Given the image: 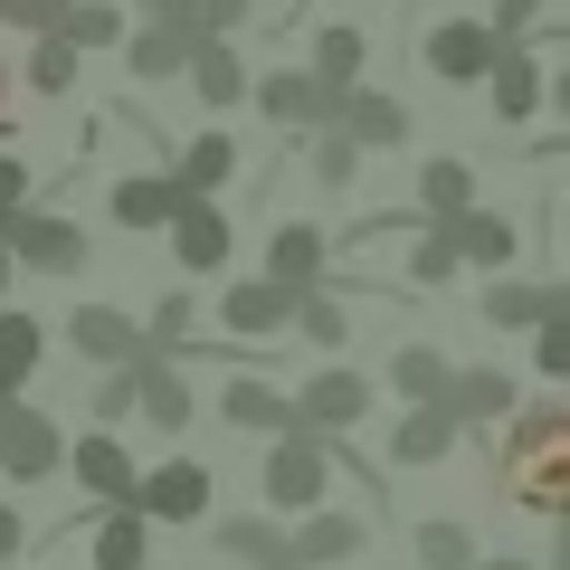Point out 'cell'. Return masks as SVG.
<instances>
[{"label": "cell", "mask_w": 570, "mask_h": 570, "mask_svg": "<svg viewBox=\"0 0 570 570\" xmlns=\"http://www.w3.org/2000/svg\"><path fill=\"white\" fill-rule=\"evenodd\" d=\"M362 67H371V39H362L352 20L314 29V58H305V77L324 86V96H352V86H362Z\"/></svg>", "instance_id": "cell-24"}, {"label": "cell", "mask_w": 570, "mask_h": 570, "mask_svg": "<svg viewBox=\"0 0 570 570\" xmlns=\"http://www.w3.org/2000/svg\"><path fill=\"white\" fill-rule=\"evenodd\" d=\"M276 570H285V561H276Z\"/></svg>", "instance_id": "cell-51"}, {"label": "cell", "mask_w": 570, "mask_h": 570, "mask_svg": "<svg viewBox=\"0 0 570 570\" xmlns=\"http://www.w3.org/2000/svg\"><path fill=\"white\" fill-rule=\"evenodd\" d=\"M305 163H314V181H324V190H352V181H362V153H352L343 134H314Z\"/></svg>", "instance_id": "cell-39"}, {"label": "cell", "mask_w": 570, "mask_h": 570, "mask_svg": "<svg viewBox=\"0 0 570 570\" xmlns=\"http://www.w3.org/2000/svg\"><path fill=\"white\" fill-rule=\"evenodd\" d=\"M209 542H219L228 561H257V570L285 561V523H266V513H228V523H209Z\"/></svg>", "instance_id": "cell-30"}, {"label": "cell", "mask_w": 570, "mask_h": 570, "mask_svg": "<svg viewBox=\"0 0 570 570\" xmlns=\"http://www.w3.org/2000/svg\"><path fill=\"white\" fill-rule=\"evenodd\" d=\"M247 10H257V0H190V29H200V39H228V29H247Z\"/></svg>", "instance_id": "cell-43"}, {"label": "cell", "mask_w": 570, "mask_h": 570, "mask_svg": "<svg viewBox=\"0 0 570 570\" xmlns=\"http://www.w3.org/2000/svg\"><path fill=\"white\" fill-rule=\"evenodd\" d=\"M448 276H456L448 238H438V228H409V285H448Z\"/></svg>", "instance_id": "cell-40"}, {"label": "cell", "mask_w": 570, "mask_h": 570, "mask_svg": "<svg viewBox=\"0 0 570 570\" xmlns=\"http://www.w3.org/2000/svg\"><path fill=\"white\" fill-rule=\"evenodd\" d=\"M285 409H295V428H305V438H333V448H343L352 428L371 419V371H314Z\"/></svg>", "instance_id": "cell-7"}, {"label": "cell", "mask_w": 570, "mask_h": 570, "mask_svg": "<svg viewBox=\"0 0 570 570\" xmlns=\"http://www.w3.org/2000/svg\"><path fill=\"white\" fill-rule=\"evenodd\" d=\"M39 362H48V324L20 314V305H0V400H29Z\"/></svg>", "instance_id": "cell-23"}, {"label": "cell", "mask_w": 570, "mask_h": 570, "mask_svg": "<svg viewBox=\"0 0 570 570\" xmlns=\"http://www.w3.org/2000/svg\"><path fill=\"white\" fill-rule=\"evenodd\" d=\"M134 419H153L163 438H181V428L200 419V400H190L181 362H134Z\"/></svg>", "instance_id": "cell-21"}, {"label": "cell", "mask_w": 570, "mask_h": 570, "mask_svg": "<svg viewBox=\"0 0 570 570\" xmlns=\"http://www.w3.org/2000/svg\"><path fill=\"white\" fill-rule=\"evenodd\" d=\"M494 48H504V39H494L485 20H438V29H428V48H419V58L438 67V86H485Z\"/></svg>", "instance_id": "cell-14"}, {"label": "cell", "mask_w": 570, "mask_h": 570, "mask_svg": "<svg viewBox=\"0 0 570 570\" xmlns=\"http://www.w3.org/2000/svg\"><path fill=\"white\" fill-rule=\"evenodd\" d=\"M438 409H448L456 428H504L513 409H523V390H513V371L485 362V371H448V400Z\"/></svg>", "instance_id": "cell-15"}, {"label": "cell", "mask_w": 570, "mask_h": 570, "mask_svg": "<svg viewBox=\"0 0 570 570\" xmlns=\"http://www.w3.org/2000/svg\"><path fill=\"white\" fill-rule=\"evenodd\" d=\"M362 551H371V513L352 504H314L285 523V570H352Z\"/></svg>", "instance_id": "cell-4"}, {"label": "cell", "mask_w": 570, "mask_h": 570, "mask_svg": "<svg viewBox=\"0 0 570 570\" xmlns=\"http://www.w3.org/2000/svg\"><path fill=\"white\" fill-rule=\"evenodd\" d=\"M438 238H448V257H456V266H485V276H504V266H513V219H504V209H485V200L456 209Z\"/></svg>", "instance_id": "cell-18"}, {"label": "cell", "mask_w": 570, "mask_h": 570, "mask_svg": "<svg viewBox=\"0 0 570 570\" xmlns=\"http://www.w3.org/2000/svg\"><path fill=\"white\" fill-rule=\"evenodd\" d=\"M29 200H39L29 163H20V153H0V219H10V209H29Z\"/></svg>", "instance_id": "cell-45"}, {"label": "cell", "mask_w": 570, "mask_h": 570, "mask_svg": "<svg viewBox=\"0 0 570 570\" xmlns=\"http://www.w3.org/2000/svg\"><path fill=\"white\" fill-rule=\"evenodd\" d=\"M163 238H171V257H181V276H219L228 247H238V228H228V209H219V200H171Z\"/></svg>", "instance_id": "cell-10"}, {"label": "cell", "mask_w": 570, "mask_h": 570, "mask_svg": "<svg viewBox=\"0 0 570 570\" xmlns=\"http://www.w3.org/2000/svg\"><path fill=\"white\" fill-rule=\"evenodd\" d=\"M485 29H494L504 48H513V39H532V29H542V0H494V20H485Z\"/></svg>", "instance_id": "cell-44"}, {"label": "cell", "mask_w": 570, "mask_h": 570, "mask_svg": "<svg viewBox=\"0 0 570 570\" xmlns=\"http://www.w3.org/2000/svg\"><path fill=\"white\" fill-rule=\"evenodd\" d=\"M10 96H20V67L0 58V134H10Z\"/></svg>", "instance_id": "cell-48"}, {"label": "cell", "mask_w": 570, "mask_h": 570, "mask_svg": "<svg viewBox=\"0 0 570 570\" xmlns=\"http://www.w3.org/2000/svg\"><path fill=\"white\" fill-rule=\"evenodd\" d=\"M485 86H494V115H504V124H532V115H542V48H532V39L494 48Z\"/></svg>", "instance_id": "cell-20"}, {"label": "cell", "mask_w": 570, "mask_h": 570, "mask_svg": "<svg viewBox=\"0 0 570 570\" xmlns=\"http://www.w3.org/2000/svg\"><path fill=\"white\" fill-rule=\"evenodd\" d=\"M219 419L247 428V438H285V428H295V409H285V390L266 381V371H238V381L219 390Z\"/></svg>", "instance_id": "cell-22"}, {"label": "cell", "mask_w": 570, "mask_h": 570, "mask_svg": "<svg viewBox=\"0 0 570 570\" xmlns=\"http://www.w3.org/2000/svg\"><path fill=\"white\" fill-rule=\"evenodd\" d=\"M285 333H305L314 352H343L352 343V314L333 305V285H314V295H295V324H285Z\"/></svg>", "instance_id": "cell-35"}, {"label": "cell", "mask_w": 570, "mask_h": 570, "mask_svg": "<svg viewBox=\"0 0 570 570\" xmlns=\"http://www.w3.org/2000/svg\"><path fill=\"white\" fill-rule=\"evenodd\" d=\"M58 39L77 48V58H96V48H124V0H67Z\"/></svg>", "instance_id": "cell-32"}, {"label": "cell", "mask_w": 570, "mask_h": 570, "mask_svg": "<svg viewBox=\"0 0 570 570\" xmlns=\"http://www.w3.org/2000/svg\"><path fill=\"white\" fill-rule=\"evenodd\" d=\"M456 209H475V171L456 153H428L419 163V228H448Z\"/></svg>", "instance_id": "cell-27"}, {"label": "cell", "mask_w": 570, "mask_h": 570, "mask_svg": "<svg viewBox=\"0 0 570 570\" xmlns=\"http://www.w3.org/2000/svg\"><path fill=\"white\" fill-rule=\"evenodd\" d=\"M448 352H438V343H400V352H390V390H400V400L409 409H438V400H448Z\"/></svg>", "instance_id": "cell-29"}, {"label": "cell", "mask_w": 570, "mask_h": 570, "mask_svg": "<svg viewBox=\"0 0 570 570\" xmlns=\"http://www.w3.org/2000/svg\"><path fill=\"white\" fill-rule=\"evenodd\" d=\"M181 77L200 86V105H247V58H238V39H190Z\"/></svg>", "instance_id": "cell-25"}, {"label": "cell", "mask_w": 570, "mask_h": 570, "mask_svg": "<svg viewBox=\"0 0 570 570\" xmlns=\"http://www.w3.org/2000/svg\"><path fill=\"white\" fill-rule=\"evenodd\" d=\"M438 456H456V419L448 409H409L400 428H390V466H438Z\"/></svg>", "instance_id": "cell-28"}, {"label": "cell", "mask_w": 570, "mask_h": 570, "mask_svg": "<svg viewBox=\"0 0 570 570\" xmlns=\"http://www.w3.org/2000/svg\"><path fill=\"white\" fill-rule=\"evenodd\" d=\"M20 551H29V523H20V504H0V570L20 561Z\"/></svg>", "instance_id": "cell-47"}, {"label": "cell", "mask_w": 570, "mask_h": 570, "mask_svg": "<svg viewBox=\"0 0 570 570\" xmlns=\"http://www.w3.org/2000/svg\"><path fill=\"white\" fill-rule=\"evenodd\" d=\"M86 523H96V542H86V570H153V523H142L134 504H96Z\"/></svg>", "instance_id": "cell-19"}, {"label": "cell", "mask_w": 570, "mask_h": 570, "mask_svg": "<svg viewBox=\"0 0 570 570\" xmlns=\"http://www.w3.org/2000/svg\"><path fill=\"white\" fill-rule=\"evenodd\" d=\"M475 314H485L494 333H532V324H551V314H570V285L561 276H494L485 295H475Z\"/></svg>", "instance_id": "cell-11"}, {"label": "cell", "mask_w": 570, "mask_h": 570, "mask_svg": "<svg viewBox=\"0 0 570 570\" xmlns=\"http://www.w3.org/2000/svg\"><path fill=\"white\" fill-rule=\"evenodd\" d=\"M10 276H20V266H10V247H0V305H10Z\"/></svg>", "instance_id": "cell-50"}, {"label": "cell", "mask_w": 570, "mask_h": 570, "mask_svg": "<svg viewBox=\"0 0 570 570\" xmlns=\"http://www.w3.org/2000/svg\"><path fill=\"white\" fill-rule=\"evenodd\" d=\"M0 247H10V266H29V276H86V257H96L86 228L58 219V209H39V200L0 219Z\"/></svg>", "instance_id": "cell-3"}, {"label": "cell", "mask_w": 570, "mask_h": 570, "mask_svg": "<svg viewBox=\"0 0 570 570\" xmlns=\"http://www.w3.org/2000/svg\"><path fill=\"white\" fill-rule=\"evenodd\" d=\"M466 570H532V561H513V551H475Z\"/></svg>", "instance_id": "cell-49"}, {"label": "cell", "mask_w": 570, "mask_h": 570, "mask_svg": "<svg viewBox=\"0 0 570 570\" xmlns=\"http://www.w3.org/2000/svg\"><path fill=\"white\" fill-rule=\"evenodd\" d=\"M67 0H0V29H20V39H58Z\"/></svg>", "instance_id": "cell-42"}, {"label": "cell", "mask_w": 570, "mask_h": 570, "mask_svg": "<svg viewBox=\"0 0 570 570\" xmlns=\"http://www.w3.org/2000/svg\"><path fill=\"white\" fill-rule=\"evenodd\" d=\"M247 105H257L266 124H295V134H333V105L343 96H324L305 67H266V77H247Z\"/></svg>", "instance_id": "cell-8"}, {"label": "cell", "mask_w": 570, "mask_h": 570, "mask_svg": "<svg viewBox=\"0 0 570 570\" xmlns=\"http://www.w3.org/2000/svg\"><path fill=\"white\" fill-rule=\"evenodd\" d=\"M171 200H181V190H171L163 171H134V181H115V200H105V209H115V228H163Z\"/></svg>", "instance_id": "cell-34"}, {"label": "cell", "mask_w": 570, "mask_h": 570, "mask_svg": "<svg viewBox=\"0 0 570 570\" xmlns=\"http://www.w3.org/2000/svg\"><path fill=\"white\" fill-rule=\"evenodd\" d=\"M266 285H285V295H314V285L333 276V247H324V228H305V219H285V228H266V266H257Z\"/></svg>", "instance_id": "cell-13"}, {"label": "cell", "mask_w": 570, "mask_h": 570, "mask_svg": "<svg viewBox=\"0 0 570 570\" xmlns=\"http://www.w3.org/2000/svg\"><path fill=\"white\" fill-rule=\"evenodd\" d=\"M142 10V29H190V0H134ZM190 39H200V29H190Z\"/></svg>", "instance_id": "cell-46"}, {"label": "cell", "mask_w": 570, "mask_h": 570, "mask_svg": "<svg viewBox=\"0 0 570 570\" xmlns=\"http://www.w3.org/2000/svg\"><path fill=\"white\" fill-rule=\"evenodd\" d=\"M532 371H542V381H570V314L532 324Z\"/></svg>", "instance_id": "cell-41"}, {"label": "cell", "mask_w": 570, "mask_h": 570, "mask_svg": "<svg viewBox=\"0 0 570 570\" xmlns=\"http://www.w3.org/2000/svg\"><path fill=\"white\" fill-rule=\"evenodd\" d=\"M494 494L532 523H561L570 513V409L561 400H523L504 419V448H494Z\"/></svg>", "instance_id": "cell-1"}, {"label": "cell", "mask_w": 570, "mask_h": 570, "mask_svg": "<svg viewBox=\"0 0 570 570\" xmlns=\"http://www.w3.org/2000/svg\"><path fill=\"white\" fill-rule=\"evenodd\" d=\"M333 134H343L352 153H400L409 142V105L390 96V86H352V96L333 105Z\"/></svg>", "instance_id": "cell-12"}, {"label": "cell", "mask_w": 570, "mask_h": 570, "mask_svg": "<svg viewBox=\"0 0 570 570\" xmlns=\"http://www.w3.org/2000/svg\"><path fill=\"white\" fill-rule=\"evenodd\" d=\"M86 409H96V428H105V438H124V419H134V371H96Z\"/></svg>", "instance_id": "cell-38"}, {"label": "cell", "mask_w": 570, "mask_h": 570, "mask_svg": "<svg viewBox=\"0 0 570 570\" xmlns=\"http://www.w3.org/2000/svg\"><path fill=\"white\" fill-rule=\"evenodd\" d=\"M77 48H67V39H39V48H29V67H20V77L29 86H39V96H67V86H77Z\"/></svg>", "instance_id": "cell-37"}, {"label": "cell", "mask_w": 570, "mask_h": 570, "mask_svg": "<svg viewBox=\"0 0 570 570\" xmlns=\"http://www.w3.org/2000/svg\"><path fill=\"white\" fill-rule=\"evenodd\" d=\"M409 542H419V561H409V570H466V561H475V532L456 523V513H419Z\"/></svg>", "instance_id": "cell-33"}, {"label": "cell", "mask_w": 570, "mask_h": 570, "mask_svg": "<svg viewBox=\"0 0 570 570\" xmlns=\"http://www.w3.org/2000/svg\"><path fill=\"white\" fill-rule=\"evenodd\" d=\"M58 466H67L58 419H48L39 400H0V475H10V485H48Z\"/></svg>", "instance_id": "cell-5"}, {"label": "cell", "mask_w": 570, "mask_h": 570, "mask_svg": "<svg viewBox=\"0 0 570 570\" xmlns=\"http://www.w3.org/2000/svg\"><path fill=\"white\" fill-rule=\"evenodd\" d=\"M67 343H77V352H86L96 371H134V362H163V352L142 343V324H134L124 305H77V314H67Z\"/></svg>", "instance_id": "cell-9"}, {"label": "cell", "mask_w": 570, "mask_h": 570, "mask_svg": "<svg viewBox=\"0 0 570 570\" xmlns=\"http://www.w3.org/2000/svg\"><path fill=\"white\" fill-rule=\"evenodd\" d=\"M324 485H333V438H305V428L266 438V456H257V513H314Z\"/></svg>", "instance_id": "cell-2"}, {"label": "cell", "mask_w": 570, "mask_h": 570, "mask_svg": "<svg viewBox=\"0 0 570 570\" xmlns=\"http://www.w3.org/2000/svg\"><path fill=\"white\" fill-rule=\"evenodd\" d=\"M209 504H219V485H209L200 456H163L153 475H134V513L142 523H209Z\"/></svg>", "instance_id": "cell-6"}, {"label": "cell", "mask_w": 570, "mask_h": 570, "mask_svg": "<svg viewBox=\"0 0 570 570\" xmlns=\"http://www.w3.org/2000/svg\"><path fill=\"white\" fill-rule=\"evenodd\" d=\"M228 171H238V142H228V134H190L181 153H171V171H163V181L181 190V200H209V190H219Z\"/></svg>", "instance_id": "cell-26"}, {"label": "cell", "mask_w": 570, "mask_h": 570, "mask_svg": "<svg viewBox=\"0 0 570 570\" xmlns=\"http://www.w3.org/2000/svg\"><path fill=\"white\" fill-rule=\"evenodd\" d=\"M142 343L163 352H181V343H200V295H163V305H153V324H142Z\"/></svg>", "instance_id": "cell-36"}, {"label": "cell", "mask_w": 570, "mask_h": 570, "mask_svg": "<svg viewBox=\"0 0 570 570\" xmlns=\"http://www.w3.org/2000/svg\"><path fill=\"white\" fill-rule=\"evenodd\" d=\"M219 324L238 333V343H276L285 324H295V295H285V285H266V276H238L219 295Z\"/></svg>", "instance_id": "cell-16"}, {"label": "cell", "mask_w": 570, "mask_h": 570, "mask_svg": "<svg viewBox=\"0 0 570 570\" xmlns=\"http://www.w3.org/2000/svg\"><path fill=\"white\" fill-rule=\"evenodd\" d=\"M67 466H77V485L86 494H96V504H134V448H124V438H105V428H96V438H67Z\"/></svg>", "instance_id": "cell-17"}, {"label": "cell", "mask_w": 570, "mask_h": 570, "mask_svg": "<svg viewBox=\"0 0 570 570\" xmlns=\"http://www.w3.org/2000/svg\"><path fill=\"white\" fill-rule=\"evenodd\" d=\"M181 58H190V29H124V67H134L142 86L181 77Z\"/></svg>", "instance_id": "cell-31"}]
</instances>
